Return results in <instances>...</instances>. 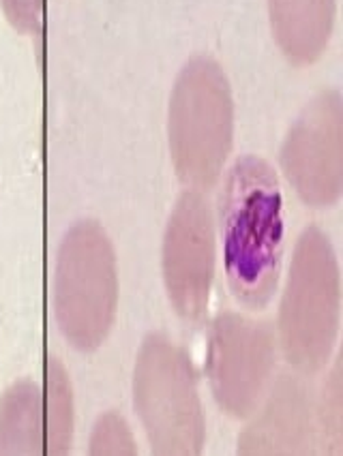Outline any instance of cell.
Listing matches in <instances>:
<instances>
[{
  "mask_svg": "<svg viewBox=\"0 0 343 456\" xmlns=\"http://www.w3.org/2000/svg\"><path fill=\"white\" fill-rule=\"evenodd\" d=\"M219 216L232 294L249 309H264L277 291L283 257L282 189L264 159L249 155L232 166Z\"/></svg>",
  "mask_w": 343,
  "mask_h": 456,
  "instance_id": "obj_1",
  "label": "cell"
},
{
  "mask_svg": "<svg viewBox=\"0 0 343 456\" xmlns=\"http://www.w3.org/2000/svg\"><path fill=\"white\" fill-rule=\"evenodd\" d=\"M206 369L221 410L232 418H249L273 381L271 328L236 313H221L210 326Z\"/></svg>",
  "mask_w": 343,
  "mask_h": 456,
  "instance_id": "obj_6",
  "label": "cell"
},
{
  "mask_svg": "<svg viewBox=\"0 0 343 456\" xmlns=\"http://www.w3.org/2000/svg\"><path fill=\"white\" fill-rule=\"evenodd\" d=\"M118 305L112 242L94 221H80L62 238L56 259L54 313L58 330L80 352L108 338Z\"/></svg>",
  "mask_w": 343,
  "mask_h": 456,
  "instance_id": "obj_4",
  "label": "cell"
},
{
  "mask_svg": "<svg viewBox=\"0 0 343 456\" xmlns=\"http://www.w3.org/2000/svg\"><path fill=\"white\" fill-rule=\"evenodd\" d=\"M260 403V411L251 413V424L239 437V452H307L315 437V407L307 384L297 375H282L268 386Z\"/></svg>",
  "mask_w": 343,
  "mask_h": 456,
  "instance_id": "obj_9",
  "label": "cell"
},
{
  "mask_svg": "<svg viewBox=\"0 0 343 456\" xmlns=\"http://www.w3.org/2000/svg\"><path fill=\"white\" fill-rule=\"evenodd\" d=\"M45 452L44 392L18 381L0 401V454Z\"/></svg>",
  "mask_w": 343,
  "mask_h": 456,
  "instance_id": "obj_11",
  "label": "cell"
},
{
  "mask_svg": "<svg viewBox=\"0 0 343 456\" xmlns=\"http://www.w3.org/2000/svg\"><path fill=\"white\" fill-rule=\"evenodd\" d=\"M215 279L213 212L198 191H184L163 236V281L184 322L206 317Z\"/></svg>",
  "mask_w": 343,
  "mask_h": 456,
  "instance_id": "obj_8",
  "label": "cell"
},
{
  "mask_svg": "<svg viewBox=\"0 0 343 456\" xmlns=\"http://www.w3.org/2000/svg\"><path fill=\"white\" fill-rule=\"evenodd\" d=\"M45 452L67 454L73 442V395L67 370L56 358L47 360L44 390Z\"/></svg>",
  "mask_w": 343,
  "mask_h": 456,
  "instance_id": "obj_12",
  "label": "cell"
},
{
  "mask_svg": "<svg viewBox=\"0 0 343 456\" xmlns=\"http://www.w3.org/2000/svg\"><path fill=\"white\" fill-rule=\"evenodd\" d=\"M282 167L297 195L314 208H331L343 191V110L337 90L318 94L283 142Z\"/></svg>",
  "mask_w": 343,
  "mask_h": 456,
  "instance_id": "obj_7",
  "label": "cell"
},
{
  "mask_svg": "<svg viewBox=\"0 0 343 456\" xmlns=\"http://www.w3.org/2000/svg\"><path fill=\"white\" fill-rule=\"evenodd\" d=\"M134 401L151 448L161 456H193L206 424L192 360L163 334H149L137 354Z\"/></svg>",
  "mask_w": 343,
  "mask_h": 456,
  "instance_id": "obj_5",
  "label": "cell"
},
{
  "mask_svg": "<svg viewBox=\"0 0 343 456\" xmlns=\"http://www.w3.org/2000/svg\"><path fill=\"white\" fill-rule=\"evenodd\" d=\"M315 433H320L322 445L329 450L335 445V452L341 450V384L339 373H332L329 384H326L324 395H322L320 405L315 407Z\"/></svg>",
  "mask_w": 343,
  "mask_h": 456,
  "instance_id": "obj_14",
  "label": "cell"
},
{
  "mask_svg": "<svg viewBox=\"0 0 343 456\" xmlns=\"http://www.w3.org/2000/svg\"><path fill=\"white\" fill-rule=\"evenodd\" d=\"M0 4L13 28L22 33H37L41 28L45 0H0Z\"/></svg>",
  "mask_w": 343,
  "mask_h": 456,
  "instance_id": "obj_15",
  "label": "cell"
},
{
  "mask_svg": "<svg viewBox=\"0 0 343 456\" xmlns=\"http://www.w3.org/2000/svg\"><path fill=\"white\" fill-rule=\"evenodd\" d=\"M279 50L292 65H311L324 54L335 24V0H268Z\"/></svg>",
  "mask_w": 343,
  "mask_h": 456,
  "instance_id": "obj_10",
  "label": "cell"
},
{
  "mask_svg": "<svg viewBox=\"0 0 343 456\" xmlns=\"http://www.w3.org/2000/svg\"><path fill=\"white\" fill-rule=\"evenodd\" d=\"M341 277L335 248L318 227L298 238L279 309V343L290 367L318 373L339 334Z\"/></svg>",
  "mask_w": 343,
  "mask_h": 456,
  "instance_id": "obj_2",
  "label": "cell"
},
{
  "mask_svg": "<svg viewBox=\"0 0 343 456\" xmlns=\"http://www.w3.org/2000/svg\"><path fill=\"white\" fill-rule=\"evenodd\" d=\"M167 135L181 183L195 191L213 187L232 151L234 101L228 77L210 58L198 56L183 67L172 90Z\"/></svg>",
  "mask_w": 343,
  "mask_h": 456,
  "instance_id": "obj_3",
  "label": "cell"
},
{
  "mask_svg": "<svg viewBox=\"0 0 343 456\" xmlns=\"http://www.w3.org/2000/svg\"><path fill=\"white\" fill-rule=\"evenodd\" d=\"M135 439L131 428L118 413L108 411L99 418L93 428L91 454H135Z\"/></svg>",
  "mask_w": 343,
  "mask_h": 456,
  "instance_id": "obj_13",
  "label": "cell"
}]
</instances>
